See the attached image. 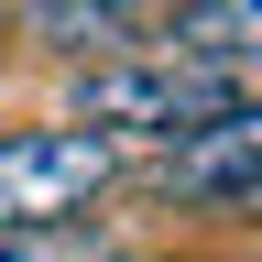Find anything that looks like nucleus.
Wrapping results in <instances>:
<instances>
[{"label": "nucleus", "mask_w": 262, "mask_h": 262, "mask_svg": "<svg viewBox=\"0 0 262 262\" xmlns=\"http://www.w3.org/2000/svg\"><path fill=\"white\" fill-rule=\"evenodd\" d=\"M219 110H241V77L186 66V55H98V66H77V98H66L77 131H98V142H164V153L186 131H208Z\"/></svg>", "instance_id": "1"}, {"label": "nucleus", "mask_w": 262, "mask_h": 262, "mask_svg": "<svg viewBox=\"0 0 262 262\" xmlns=\"http://www.w3.org/2000/svg\"><path fill=\"white\" fill-rule=\"evenodd\" d=\"M120 186V142H98V131L55 120V131H0V229H55L98 208V196Z\"/></svg>", "instance_id": "2"}, {"label": "nucleus", "mask_w": 262, "mask_h": 262, "mask_svg": "<svg viewBox=\"0 0 262 262\" xmlns=\"http://www.w3.org/2000/svg\"><path fill=\"white\" fill-rule=\"evenodd\" d=\"M153 186L186 196V208H251V196H262V98L219 110L208 131H186V142L153 164Z\"/></svg>", "instance_id": "3"}, {"label": "nucleus", "mask_w": 262, "mask_h": 262, "mask_svg": "<svg viewBox=\"0 0 262 262\" xmlns=\"http://www.w3.org/2000/svg\"><path fill=\"white\" fill-rule=\"evenodd\" d=\"M164 55L219 66V77H262V0H175L164 11Z\"/></svg>", "instance_id": "4"}, {"label": "nucleus", "mask_w": 262, "mask_h": 262, "mask_svg": "<svg viewBox=\"0 0 262 262\" xmlns=\"http://www.w3.org/2000/svg\"><path fill=\"white\" fill-rule=\"evenodd\" d=\"M0 262H110L88 219H55V229H0Z\"/></svg>", "instance_id": "5"}, {"label": "nucleus", "mask_w": 262, "mask_h": 262, "mask_svg": "<svg viewBox=\"0 0 262 262\" xmlns=\"http://www.w3.org/2000/svg\"><path fill=\"white\" fill-rule=\"evenodd\" d=\"M110 262H153V251H110Z\"/></svg>", "instance_id": "6"}, {"label": "nucleus", "mask_w": 262, "mask_h": 262, "mask_svg": "<svg viewBox=\"0 0 262 262\" xmlns=\"http://www.w3.org/2000/svg\"><path fill=\"white\" fill-rule=\"evenodd\" d=\"M241 219H262V196H251V208H241Z\"/></svg>", "instance_id": "7"}]
</instances>
